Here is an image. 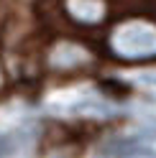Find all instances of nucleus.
<instances>
[{"label": "nucleus", "mask_w": 156, "mask_h": 158, "mask_svg": "<svg viewBox=\"0 0 156 158\" xmlns=\"http://www.w3.org/2000/svg\"><path fill=\"white\" fill-rule=\"evenodd\" d=\"M115 51L128 59H149L156 56V31L146 26H131L115 33L113 38Z\"/></svg>", "instance_id": "nucleus-1"}, {"label": "nucleus", "mask_w": 156, "mask_h": 158, "mask_svg": "<svg viewBox=\"0 0 156 158\" xmlns=\"http://www.w3.org/2000/svg\"><path fill=\"white\" fill-rule=\"evenodd\" d=\"M143 153L146 151L136 138H113L100 148V156H105V158H136Z\"/></svg>", "instance_id": "nucleus-2"}]
</instances>
